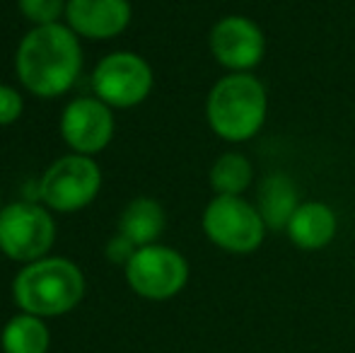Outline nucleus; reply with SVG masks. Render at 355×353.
<instances>
[{
	"mask_svg": "<svg viewBox=\"0 0 355 353\" xmlns=\"http://www.w3.org/2000/svg\"><path fill=\"white\" fill-rule=\"evenodd\" d=\"M133 8L128 0H68L66 24L78 37L107 42L126 32Z\"/></svg>",
	"mask_w": 355,
	"mask_h": 353,
	"instance_id": "nucleus-11",
	"label": "nucleus"
},
{
	"mask_svg": "<svg viewBox=\"0 0 355 353\" xmlns=\"http://www.w3.org/2000/svg\"><path fill=\"white\" fill-rule=\"evenodd\" d=\"M164 225H167V216H164L162 203L150 196H138L128 201L119 218V232L128 237L136 247L157 245Z\"/></svg>",
	"mask_w": 355,
	"mask_h": 353,
	"instance_id": "nucleus-14",
	"label": "nucleus"
},
{
	"mask_svg": "<svg viewBox=\"0 0 355 353\" xmlns=\"http://www.w3.org/2000/svg\"><path fill=\"white\" fill-rule=\"evenodd\" d=\"M24 112V99L15 87L0 83V126L15 123Z\"/></svg>",
	"mask_w": 355,
	"mask_h": 353,
	"instance_id": "nucleus-18",
	"label": "nucleus"
},
{
	"mask_svg": "<svg viewBox=\"0 0 355 353\" xmlns=\"http://www.w3.org/2000/svg\"><path fill=\"white\" fill-rule=\"evenodd\" d=\"M123 271L131 291L145 300H169L189 283V261L167 245L138 247Z\"/></svg>",
	"mask_w": 355,
	"mask_h": 353,
	"instance_id": "nucleus-8",
	"label": "nucleus"
},
{
	"mask_svg": "<svg viewBox=\"0 0 355 353\" xmlns=\"http://www.w3.org/2000/svg\"><path fill=\"white\" fill-rule=\"evenodd\" d=\"M266 114L268 92L252 73H227L208 92V126L227 143L252 141L266 123Z\"/></svg>",
	"mask_w": 355,
	"mask_h": 353,
	"instance_id": "nucleus-2",
	"label": "nucleus"
},
{
	"mask_svg": "<svg viewBox=\"0 0 355 353\" xmlns=\"http://www.w3.org/2000/svg\"><path fill=\"white\" fill-rule=\"evenodd\" d=\"M66 5L68 0H17L22 17L34 27L61 22V17H66Z\"/></svg>",
	"mask_w": 355,
	"mask_h": 353,
	"instance_id": "nucleus-17",
	"label": "nucleus"
},
{
	"mask_svg": "<svg viewBox=\"0 0 355 353\" xmlns=\"http://www.w3.org/2000/svg\"><path fill=\"white\" fill-rule=\"evenodd\" d=\"M338 230V218L334 208L324 201H304L290 218L288 232L290 242L304 252L324 250L334 242Z\"/></svg>",
	"mask_w": 355,
	"mask_h": 353,
	"instance_id": "nucleus-12",
	"label": "nucleus"
},
{
	"mask_svg": "<svg viewBox=\"0 0 355 353\" xmlns=\"http://www.w3.org/2000/svg\"><path fill=\"white\" fill-rule=\"evenodd\" d=\"M215 196H244L254 184V165L242 153H223L208 172Z\"/></svg>",
	"mask_w": 355,
	"mask_h": 353,
	"instance_id": "nucleus-15",
	"label": "nucleus"
},
{
	"mask_svg": "<svg viewBox=\"0 0 355 353\" xmlns=\"http://www.w3.org/2000/svg\"><path fill=\"white\" fill-rule=\"evenodd\" d=\"M0 341L5 353H46L51 336L42 317L22 312L5 325Z\"/></svg>",
	"mask_w": 355,
	"mask_h": 353,
	"instance_id": "nucleus-16",
	"label": "nucleus"
},
{
	"mask_svg": "<svg viewBox=\"0 0 355 353\" xmlns=\"http://www.w3.org/2000/svg\"><path fill=\"white\" fill-rule=\"evenodd\" d=\"M61 136L66 146L78 155L94 157L112 143L114 121L112 107L97 97H75L61 114Z\"/></svg>",
	"mask_w": 355,
	"mask_h": 353,
	"instance_id": "nucleus-10",
	"label": "nucleus"
},
{
	"mask_svg": "<svg viewBox=\"0 0 355 353\" xmlns=\"http://www.w3.org/2000/svg\"><path fill=\"white\" fill-rule=\"evenodd\" d=\"M136 250H138V247L133 245L128 237H123L121 232H116V235L107 242V250H104V255H107V259L114 261V264L126 266L128 261H131V257L136 255Z\"/></svg>",
	"mask_w": 355,
	"mask_h": 353,
	"instance_id": "nucleus-19",
	"label": "nucleus"
},
{
	"mask_svg": "<svg viewBox=\"0 0 355 353\" xmlns=\"http://www.w3.org/2000/svg\"><path fill=\"white\" fill-rule=\"evenodd\" d=\"M300 203L302 201H300L297 187L285 172H271L259 184L257 208L268 230H285Z\"/></svg>",
	"mask_w": 355,
	"mask_h": 353,
	"instance_id": "nucleus-13",
	"label": "nucleus"
},
{
	"mask_svg": "<svg viewBox=\"0 0 355 353\" xmlns=\"http://www.w3.org/2000/svg\"><path fill=\"white\" fill-rule=\"evenodd\" d=\"M56 242V223L46 206L15 201L0 211V252L8 259L32 264L49 257Z\"/></svg>",
	"mask_w": 355,
	"mask_h": 353,
	"instance_id": "nucleus-6",
	"label": "nucleus"
},
{
	"mask_svg": "<svg viewBox=\"0 0 355 353\" xmlns=\"http://www.w3.org/2000/svg\"><path fill=\"white\" fill-rule=\"evenodd\" d=\"M213 58L230 73H252L266 56V37L254 19L225 15L208 34Z\"/></svg>",
	"mask_w": 355,
	"mask_h": 353,
	"instance_id": "nucleus-9",
	"label": "nucleus"
},
{
	"mask_svg": "<svg viewBox=\"0 0 355 353\" xmlns=\"http://www.w3.org/2000/svg\"><path fill=\"white\" fill-rule=\"evenodd\" d=\"M155 76L150 63L136 51H114L92 71V92L112 109H131L150 97Z\"/></svg>",
	"mask_w": 355,
	"mask_h": 353,
	"instance_id": "nucleus-7",
	"label": "nucleus"
},
{
	"mask_svg": "<svg viewBox=\"0 0 355 353\" xmlns=\"http://www.w3.org/2000/svg\"><path fill=\"white\" fill-rule=\"evenodd\" d=\"M201 227L218 250L230 255H252L268 232L259 208L244 196H213L203 211Z\"/></svg>",
	"mask_w": 355,
	"mask_h": 353,
	"instance_id": "nucleus-4",
	"label": "nucleus"
},
{
	"mask_svg": "<svg viewBox=\"0 0 355 353\" xmlns=\"http://www.w3.org/2000/svg\"><path fill=\"white\" fill-rule=\"evenodd\" d=\"M0 211H3V203H0Z\"/></svg>",
	"mask_w": 355,
	"mask_h": 353,
	"instance_id": "nucleus-20",
	"label": "nucleus"
},
{
	"mask_svg": "<svg viewBox=\"0 0 355 353\" xmlns=\"http://www.w3.org/2000/svg\"><path fill=\"white\" fill-rule=\"evenodd\" d=\"M15 73L34 97H61L83 73L80 37L66 22L32 27L15 51Z\"/></svg>",
	"mask_w": 355,
	"mask_h": 353,
	"instance_id": "nucleus-1",
	"label": "nucleus"
},
{
	"mask_svg": "<svg viewBox=\"0 0 355 353\" xmlns=\"http://www.w3.org/2000/svg\"><path fill=\"white\" fill-rule=\"evenodd\" d=\"M102 170L89 155H63L53 160L39 179V198L49 211L78 213L97 198Z\"/></svg>",
	"mask_w": 355,
	"mask_h": 353,
	"instance_id": "nucleus-5",
	"label": "nucleus"
},
{
	"mask_svg": "<svg viewBox=\"0 0 355 353\" xmlns=\"http://www.w3.org/2000/svg\"><path fill=\"white\" fill-rule=\"evenodd\" d=\"M85 295V276L66 257H44L24 264L12 281V298L22 312L58 317L78 307Z\"/></svg>",
	"mask_w": 355,
	"mask_h": 353,
	"instance_id": "nucleus-3",
	"label": "nucleus"
}]
</instances>
